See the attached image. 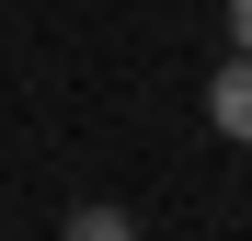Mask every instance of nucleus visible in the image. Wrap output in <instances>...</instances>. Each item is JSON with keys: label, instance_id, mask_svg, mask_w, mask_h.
<instances>
[{"label": "nucleus", "instance_id": "nucleus-2", "mask_svg": "<svg viewBox=\"0 0 252 241\" xmlns=\"http://www.w3.org/2000/svg\"><path fill=\"white\" fill-rule=\"evenodd\" d=\"M58 241H138V218H126V207H103V195H92V207H69V218H58Z\"/></svg>", "mask_w": 252, "mask_h": 241}, {"label": "nucleus", "instance_id": "nucleus-3", "mask_svg": "<svg viewBox=\"0 0 252 241\" xmlns=\"http://www.w3.org/2000/svg\"><path fill=\"white\" fill-rule=\"evenodd\" d=\"M229 46H241V58H252V0H229Z\"/></svg>", "mask_w": 252, "mask_h": 241}, {"label": "nucleus", "instance_id": "nucleus-1", "mask_svg": "<svg viewBox=\"0 0 252 241\" xmlns=\"http://www.w3.org/2000/svg\"><path fill=\"white\" fill-rule=\"evenodd\" d=\"M206 127H218L229 149H252V58H241V46L206 69Z\"/></svg>", "mask_w": 252, "mask_h": 241}]
</instances>
